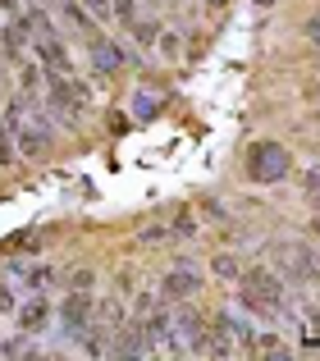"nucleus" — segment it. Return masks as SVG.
<instances>
[{
    "mask_svg": "<svg viewBox=\"0 0 320 361\" xmlns=\"http://www.w3.org/2000/svg\"><path fill=\"white\" fill-rule=\"evenodd\" d=\"M238 302L252 316H279V307H284V283H279V274L270 270V265H252V270L242 274Z\"/></svg>",
    "mask_w": 320,
    "mask_h": 361,
    "instance_id": "f257e3e1",
    "label": "nucleus"
},
{
    "mask_svg": "<svg viewBox=\"0 0 320 361\" xmlns=\"http://www.w3.org/2000/svg\"><path fill=\"white\" fill-rule=\"evenodd\" d=\"M27 27H32V42L27 46H37V60L51 64L55 73H69V51H64V37L51 27V18H46L42 9H32V14H27Z\"/></svg>",
    "mask_w": 320,
    "mask_h": 361,
    "instance_id": "f03ea898",
    "label": "nucleus"
},
{
    "mask_svg": "<svg viewBox=\"0 0 320 361\" xmlns=\"http://www.w3.org/2000/svg\"><path fill=\"white\" fill-rule=\"evenodd\" d=\"M288 169H293V156H288L279 142H252V151H247V178H257V183H279Z\"/></svg>",
    "mask_w": 320,
    "mask_h": 361,
    "instance_id": "7ed1b4c3",
    "label": "nucleus"
},
{
    "mask_svg": "<svg viewBox=\"0 0 320 361\" xmlns=\"http://www.w3.org/2000/svg\"><path fill=\"white\" fill-rule=\"evenodd\" d=\"M92 311H97V302H92L82 288H73L69 298L60 302V334L82 338V334H87V325H92Z\"/></svg>",
    "mask_w": 320,
    "mask_h": 361,
    "instance_id": "20e7f679",
    "label": "nucleus"
},
{
    "mask_svg": "<svg viewBox=\"0 0 320 361\" xmlns=\"http://www.w3.org/2000/svg\"><path fill=\"white\" fill-rule=\"evenodd\" d=\"M18 156H27V160H37V156H46L51 151V119H42V115H23L18 119Z\"/></svg>",
    "mask_w": 320,
    "mask_h": 361,
    "instance_id": "39448f33",
    "label": "nucleus"
},
{
    "mask_svg": "<svg viewBox=\"0 0 320 361\" xmlns=\"http://www.w3.org/2000/svg\"><path fill=\"white\" fill-rule=\"evenodd\" d=\"M197 288H202V274H192V270H169L160 298H165V307H183V302L192 298Z\"/></svg>",
    "mask_w": 320,
    "mask_h": 361,
    "instance_id": "423d86ee",
    "label": "nucleus"
},
{
    "mask_svg": "<svg viewBox=\"0 0 320 361\" xmlns=\"http://www.w3.org/2000/svg\"><path fill=\"white\" fill-rule=\"evenodd\" d=\"M51 101H55L60 115H78V110H82V87L69 78V73H55V78H51Z\"/></svg>",
    "mask_w": 320,
    "mask_h": 361,
    "instance_id": "0eeeda50",
    "label": "nucleus"
},
{
    "mask_svg": "<svg viewBox=\"0 0 320 361\" xmlns=\"http://www.w3.org/2000/svg\"><path fill=\"white\" fill-rule=\"evenodd\" d=\"M46 320H51V298H46V293H32V298L18 307V329H23V334H37V329H46Z\"/></svg>",
    "mask_w": 320,
    "mask_h": 361,
    "instance_id": "6e6552de",
    "label": "nucleus"
},
{
    "mask_svg": "<svg viewBox=\"0 0 320 361\" xmlns=\"http://www.w3.org/2000/svg\"><path fill=\"white\" fill-rule=\"evenodd\" d=\"M9 274H14V283H23V288H32V293H46L55 283V270H51V265H23V261H18Z\"/></svg>",
    "mask_w": 320,
    "mask_h": 361,
    "instance_id": "1a4fd4ad",
    "label": "nucleus"
},
{
    "mask_svg": "<svg viewBox=\"0 0 320 361\" xmlns=\"http://www.w3.org/2000/svg\"><path fill=\"white\" fill-rule=\"evenodd\" d=\"M119 64H124V51H119L115 42H97L92 46V69L97 73H115Z\"/></svg>",
    "mask_w": 320,
    "mask_h": 361,
    "instance_id": "9d476101",
    "label": "nucleus"
},
{
    "mask_svg": "<svg viewBox=\"0 0 320 361\" xmlns=\"http://www.w3.org/2000/svg\"><path fill=\"white\" fill-rule=\"evenodd\" d=\"M92 320H97L101 329H119V325H124V302H119V298H106V302H97Z\"/></svg>",
    "mask_w": 320,
    "mask_h": 361,
    "instance_id": "9b49d317",
    "label": "nucleus"
},
{
    "mask_svg": "<svg viewBox=\"0 0 320 361\" xmlns=\"http://www.w3.org/2000/svg\"><path fill=\"white\" fill-rule=\"evenodd\" d=\"M60 9H64V18H69L78 32H97V27H92V18H87V9H82L78 0H60Z\"/></svg>",
    "mask_w": 320,
    "mask_h": 361,
    "instance_id": "f8f14e48",
    "label": "nucleus"
},
{
    "mask_svg": "<svg viewBox=\"0 0 320 361\" xmlns=\"http://www.w3.org/2000/svg\"><path fill=\"white\" fill-rule=\"evenodd\" d=\"M18 78H23V92L32 97V92L42 87V64H37V60H23V69H18Z\"/></svg>",
    "mask_w": 320,
    "mask_h": 361,
    "instance_id": "ddd939ff",
    "label": "nucleus"
},
{
    "mask_svg": "<svg viewBox=\"0 0 320 361\" xmlns=\"http://www.w3.org/2000/svg\"><path fill=\"white\" fill-rule=\"evenodd\" d=\"M156 110H160L156 97H147V92H137V97H133V119H152Z\"/></svg>",
    "mask_w": 320,
    "mask_h": 361,
    "instance_id": "4468645a",
    "label": "nucleus"
},
{
    "mask_svg": "<svg viewBox=\"0 0 320 361\" xmlns=\"http://www.w3.org/2000/svg\"><path fill=\"white\" fill-rule=\"evenodd\" d=\"M215 274L220 279H238V261L233 256H215Z\"/></svg>",
    "mask_w": 320,
    "mask_h": 361,
    "instance_id": "2eb2a0df",
    "label": "nucleus"
},
{
    "mask_svg": "<svg viewBox=\"0 0 320 361\" xmlns=\"http://www.w3.org/2000/svg\"><path fill=\"white\" fill-rule=\"evenodd\" d=\"M32 343H0V357H32Z\"/></svg>",
    "mask_w": 320,
    "mask_h": 361,
    "instance_id": "dca6fc26",
    "label": "nucleus"
},
{
    "mask_svg": "<svg viewBox=\"0 0 320 361\" xmlns=\"http://www.w3.org/2000/svg\"><path fill=\"white\" fill-rule=\"evenodd\" d=\"M82 9H92L97 18H110V0H82Z\"/></svg>",
    "mask_w": 320,
    "mask_h": 361,
    "instance_id": "f3484780",
    "label": "nucleus"
},
{
    "mask_svg": "<svg viewBox=\"0 0 320 361\" xmlns=\"http://www.w3.org/2000/svg\"><path fill=\"white\" fill-rule=\"evenodd\" d=\"M69 288H92V270H73L69 274Z\"/></svg>",
    "mask_w": 320,
    "mask_h": 361,
    "instance_id": "a211bd4d",
    "label": "nucleus"
},
{
    "mask_svg": "<svg viewBox=\"0 0 320 361\" xmlns=\"http://www.w3.org/2000/svg\"><path fill=\"white\" fill-rule=\"evenodd\" d=\"M160 51H165V55H178V37L174 32H160Z\"/></svg>",
    "mask_w": 320,
    "mask_h": 361,
    "instance_id": "6ab92c4d",
    "label": "nucleus"
},
{
    "mask_svg": "<svg viewBox=\"0 0 320 361\" xmlns=\"http://www.w3.org/2000/svg\"><path fill=\"white\" fill-rule=\"evenodd\" d=\"M0 311H14V293H9V283H0Z\"/></svg>",
    "mask_w": 320,
    "mask_h": 361,
    "instance_id": "aec40b11",
    "label": "nucleus"
},
{
    "mask_svg": "<svg viewBox=\"0 0 320 361\" xmlns=\"http://www.w3.org/2000/svg\"><path fill=\"white\" fill-rule=\"evenodd\" d=\"M307 192L320 197V169H312V174H307Z\"/></svg>",
    "mask_w": 320,
    "mask_h": 361,
    "instance_id": "412c9836",
    "label": "nucleus"
},
{
    "mask_svg": "<svg viewBox=\"0 0 320 361\" xmlns=\"http://www.w3.org/2000/svg\"><path fill=\"white\" fill-rule=\"evenodd\" d=\"M174 233H178V238H187V233H192V215H178V229Z\"/></svg>",
    "mask_w": 320,
    "mask_h": 361,
    "instance_id": "4be33fe9",
    "label": "nucleus"
},
{
    "mask_svg": "<svg viewBox=\"0 0 320 361\" xmlns=\"http://www.w3.org/2000/svg\"><path fill=\"white\" fill-rule=\"evenodd\" d=\"M307 37H312V42H316V46H320V14H316V18H312V23H307Z\"/></svg>",
    "mask_w": 320,
    "mask_h": 361,
    "instance_id": "5701e85b",
    "label": "nucleus"
},
{
    "mask_svg": "<svg viewBox=\"0 0 320 361\" xmlns=\"http://www.w3.org/2000/svg\"><path fill=\"white\" fill-rule=\"evenodd\" d=\"M211 5H224V0H211Z\"/></svg>",
    "mask_w": 320,
    "mask_h": 361,
    "instance_id": "b1692460",
    "label": "nucleus"
}]
</instances>
